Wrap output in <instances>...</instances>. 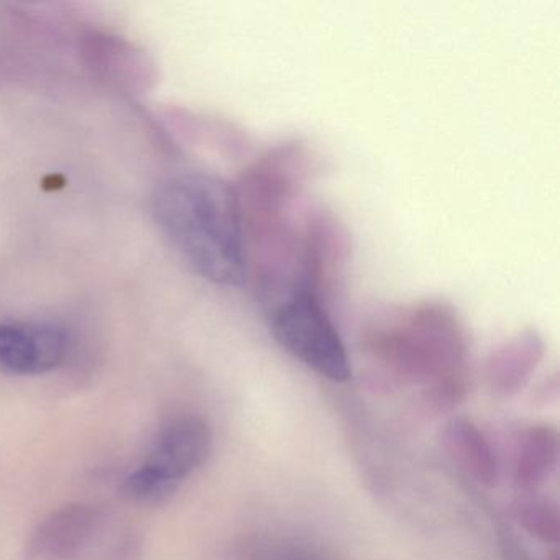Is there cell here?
<instances>
[{"label":"cell","instance_id":"1","mask_svg":"<svg viewBox=\"0 0 560 560\" xmlns=\"http://www.w3.org/2000/svg\"><path fill=\"white\" fill-rule=\"evenodd\" d=\"M152 212L163 237L202 280L244 287L247 245L237 189L218 176H170L153 192Z\"/></svg>","mask_w":560,"mask_h":560},{"label":"cell","instance_id":"2","mask_svg":"<svg viewBox=\"0 0 560 560\" xmlns=\"http://www.w3.org/2000/svg\"><path fill=\"white\" fill-rule=\"evenodd\" d=\"M376 355L401 378L444 385H464V332L454 314L441 306H422L395 326L380 330L373 342Z\"/></svg>","mask_w":560,"mask_h":560},{"label":"cell","instance_id":"3","mask_svg":"<svg viewBox=\"0 0 560 560\" xmlns=\"http://www.w3.org/2000/svg\"><path fill=\"white\" fill-rule=\"evenodd\" d=\"M212 451V431L196 416L172 419L160 428L139 467L122 483L124 497L136 503H159L205 465Z\"/></svg>","mask_w":560,"mask_h":560},{"label":"cell","instance_id":"4","mask_svg":"<svg viewBox=\"0 0 560 560\" xmlns=\"http://www.w3.org/2000/svg\"><path fill=\"white\" fill-rule=\"evenodd\" d=\"M275 340L294 359L320 376L343 383L352 376L349 353L323 300L298 290L270 310Z\"/></svg>","mask_w":560,"mask_h":560},{"label":"cell","instance_id":"5","mask_svg":"<svg viewBox=\"0 0 560 560\" xmlns=\"http://www.w3.org/2000/svg\"><path fill=\"white\" fill-rule=\"evenodd\" d=\"M70 336L50 320L0 323V373L38 376L67 362Z\"/></svg>","mask_w":560,"mask_h":560},{"label":"cell","instance_id":"6","mask_svg":"<svg viewBox=\"0 0 560 560\" xmlns=\"http://www.w3.org/2000/svg\"><path fill=\"white\" fill-rule=\"evenodd\" d=\"M104 524V510L93 503H73L45 516L28 534L27 560H77L93 544Z\"/></svg>","mask_w":560,"mask_h":560},{"label":"cell","instance_id":"7","mask_svg":"<svg viewBox=\"0 0 560 560\" xmlns=\"http://www.w3.org/2000/svg\"><path fill=\"white\" fill-rule=\"evenodd\" d=\"M86 68L117 90L142 93L153 81V65L136 45L113 35L88 32L80 38Z\"/></svg>","mask_w":560,"mask_h":560},{"label":"cell","instance_id":"8","mask_svg":"<svg viewBox=\"0 0 560 560\" xmlns=\"http://www.w3.org/2000/svg\"><path fill=\"white\" fill-rule=\"evenodd\" d=\"M542 357V342L534 334H524L498 350L487 366L488 386L500 398L516 395Z\"/></svg>","mask_w":560,"mask_h":560},{"label":"cell","instance_id":"9","mask_svg":"<svg viewBox=\"0 0 560 560\" xmlns=\"http://www.w3.org/2000/svg\"><path fill=\"white\" fill-rule=\"evenodd\" d=\"M559 460V435L547 424L530 425L517 441L514 481L530 491L546 483Z\"/></svg>","mask_w":560,"mask_h":560},{"label":"cell","instance_id":"10","mask_svg":"<svg viewBox=\"0 0 560 560\" xmlns=\"http://www.w3.org/2000/svg\"><path fill=\"white\" fill-rule=\"evenodd\" d=\"M448 451L458 464L485 487H494L500 478V465L490 441L475 422L467 418L452 419L445 429Z\"/></svg>","mask_w":560,"mask_h":560},{"label":"cell","instance_id":"11","mask_svg":"<svg viewBox=\"0 0 560 560\" xmlns=\"http://www.w3.org/2000/svg\"><path fill=\"white\" fill-rule=\"evenodd\" d=\"M521 526L546 544H556L560 534V516L557 504L549 498L534 497L517 506Z\"/></svg>","mask_w":560,"mask_h":560},{"label":"cell","instance_id":"12","mask_svg":"<svg viewBox=\"0 0 560 560\" xmlns=\"http://www.w3.org/2000/svg\"><path fill=\"white\" fill-rule=\"evenodd\" d=\"M300 560H319V559H313V557H306V559H300Z\"/></svg>","mask_w":560,"mask_h":560}]
</instances>
